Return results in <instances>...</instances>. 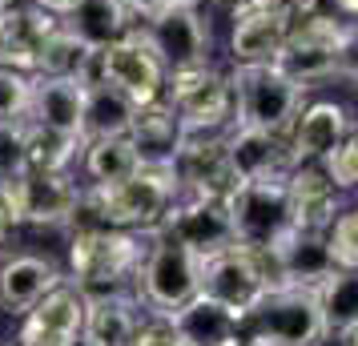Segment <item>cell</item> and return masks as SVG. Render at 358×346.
Returning a JSON list of instances; mask_svg holds the SVG:
<instances>
[{
    "instance_id": "6da1fadb",
    "label": "cell",
    "mask_w": 358,
    "mask_h": 346,
    "mask_svg": "<svg viewBox=\"0 0 358 346\" xmlns=\"http://www.w3.org/2000/svg\"><path fill=\"white\" fill-rule=\"evenodd\" d=\"M149 250V230H117V226H89L69 242V282L85 294L129 290Z\"/></svg>"
},
{
    "instance_id": "7a4b0ae2",
    "label": "cell",
    "mask_w": 358,
    "mask_h": 346,
    "mask_svg": "<svg viewBox=\"0 0 358 346\" xmlns=\"http://www.w3.org/2000/svg\"><path fill=\"white\" fill-rule=\"evenodd\" d=\"M181 198V185L173 165H141L133 178L117 185H89L81 206L93 210L101 226L117 230H157L165 214Z\"/></svg>"
},
{
    "instance_id": "3957f363",
    "label": "cell",
    "mask_w": 358,
    "mask_h": 346,
    "mask_svg": "<svg viewBox=\"0 0 358 346\" xmlns=\"http://www.w3.org/2000/svg\"><path fill=\"white\" fill-rule=\"evenodd\" d=\"M201 254H194L189 246H181L178 238H169L165 230H149V250L141 274H137V302L145 314H178L189 298L201 294Z\"/></svg>"
},
{
    "instance_id": "277c9868",
    "label": "cell",
    "mask_w": 358,
    "mask_h": 346,
    "mask_svg": "<svg viewBox=\"0 0 358 346\" xmlns=\"http://www.w3.org/2000/svg\"><path fill=\"white\" fill-rule=\"evenodd\" d=\"M242 338L258 346H322L326 322L314 286H270L245 314Z\"/></svg>"
},
{
    "instance_id": "5b68a950",
    "label": "cell",
    "mask_w": 358,
    "mask_h": 346,
    "mask_svg": "<svg viewBox=\"0 0 358 346\" xmlns=\"http://www.w3.org/2000/svg\"><path fill=\"white\" fill-rule=\"evenodd\" d=\"M229 89H234V121L238 125L282 133V137L294 129V121L302 113V97H306V85L286 77L274 61L270 65H238L229 73Z\"/></svg>"
},
{
    "instance_id": "8992f818",
    "label": "cell",
    "mask_w": 358,
    "mask_h": 346,
    "mask_svg": "<svg viewBox=\"0 0 358 346\" xmlns=\"http://www.w3.org/2000/svg\"><path fill=\"white\" fill-rule=\"evenodd\" d=\"M270 286H274V274H270L266 254L242 246V242L217 250L201 262V294L226 306L238 322H245V314L266 298Z\"/></svg>"
},
{
    "instance_id": "52a82bcc",
    "label": "cell",
    "mask_w": 358,
    "mask_h": 346,
    "mask_svg": "<svg viewBox=\"0 0 358 346\" xmlns=\"http://www.w3.org/2000/svg\"><path fill=\"white\" fill-rule=\"evenodd\" d=\"M0 198L17 226H69L81 210L85 189L69 173H41L29 169L17 182L0 185Z\"/></svg>"
},
{
    "instance_id": "ba28073f",
    "label": "cell",
    "mask_w": 358,
    "mask_h": 346,
    "mask_svg": "<svg viewBox=\"0 0 358 346\" xmlns=\"http://www.w3.org/2000/svg\"><path fill=\"white\" fill-rule=\"evenodd\" d=\"M229 214H234V230H238V242H242V246L270 250L278 238L294 226L290 185H286V178L242 182L229 194Z\"/></svg>"
},
{
    "instance_id": "9c48e42d",
    "label": "cell",
    "mask_w": 358,
    "mask_h": 346,
    "mask_svg": "<svg viewBox=\"0 0 358 346\" xmlns=\"http://www.w3.org/2000/svg\"><path fill=\"white\" fill-rule=\"evenodd\" d=\"M165 101L178 109L185 133H217L234 121V89L229 77L201 69H173L165 77Z\"/></svg>"
},
{
    "instance_id": "30bf717a",
    "label": "cell",
    "mask_w": 358,
    "mask_h": 346,
    "mask_svg": "<svg viewBox=\"0 0 358 346\" xmlns=\"http://www.w3.org/2000/svg\"><path fill=\"white\" fill-rule=\"evenodd\" d=\"M101 65H105V81L121 89L133 105H149V101L165 97V61L157 57L153 41L145 29H129L109 45H101Z\"/></svg>"
},
{
    "instance_id": "8fae6325",
    "label": "cell",
    "mask_w": 358,
    "mask_h": 346,
    "mask_svg": "<svg viewBox=\"0 0 358 346\" xmlns=\"http://www.w3.org/2000/svg\"><path fill=\"white\" fill-rule=\"evenodd\" d=\"M157 230H165L169 238H178L181 246H189L194 254H201V258H210V254H217V250H226V246L238 242L234 214H229V198L181 194Z\"/></svg>"
},
{
    "instance_id": "7c38bea8",
    "label": "cell",
    "mask_w": 358,
    "mask_h": 346,
    "mask_svg": "<svg viewBox=\"0 0 358 346\" xmlns=\"http://www.w3.org/2000/svg\"><path fill=\"white\" fill-rule=\"evenodd\" d=\"M173 173H178L181 194H197V198H229L242 185L229 161L226 137H213V133H185L173 157Z\"/></svg>"
},
{
    "instance_id": "4fadbf2b",
    "label": "cell",
    "mask_w": 358,
    "mask_h": 346,
    "mask_svg": "<svg viewBox=\"0 0 358 346\" xmlns=\"http://www.w3.org/2000/svg\"><path fill=\"white\" fill-rule=\"evenodd\" d=\"M81 326H85V290L65 278L29 314H20L17 346H81Z\"/></svg>"
},
{
    "instance_id": "5bb4252c",
    "label": "cell",
    "mask_w": 358,
    "mask_h": 346,
    "mask_svg": "<svg viewBox=\"0 0 358 346\" xmlns=\"http://www.w3.org/2000/svg\"><path fill=\"white\" fill-rule=\"evenodd\" d=\"M145 36L165 61V73L210 65V29L197 17V4H173L145 17Z\"/></svg>"
},
{
    "instance_id": "9a60e30c",
    "label": "cell",
    "mask_w": 358,
    "mask_h": 346,
    "mask_svg": "<svg viewBox=\"0 0 358 346\" xmlns=\"http://www.w3.org/2000/svg\"><path fill=\"white\" fill-rule=\"evenodd\" d=\"M262 254H266V262H270L274 286H322V282L338 270L334 258H330L326 233L302 230V226H290L274 246L262 250Z\"/></svg>"
},
{
    "instance_id": "2e32d148",
    "label": "cell",
    "mask_w": 358,
    "mask_h": 346,
    "mask_svg": "<svg viewBox=\"0 0 358 346\" xmlns=\"http://www.w3.org/2000/svg\"><path fill=\"white\" fill-rule=\"evenodd\" d=\"M141 322H145V310L129 290L85 294L81 346H133Z\"/></svg>"
},
{
    "instance_id": "e0dca14e",
    "label": "cell",
    "mask_w": 358,
    "mask_h": 346,
    "mask_svg": "<svg viewBox=\"0 0 358 346\" xmlns=\"http://www.w3.org/2000/svg\"><path fill=\"white\" fill-rule=\"evenodd\" d=\"M65 282V270L52 262V258H41V254H17L0 266V310L4 314H29L49 294L52 286Z\"/></svg>"
},
{
    "instance_id": "ac0fdd59",
    "label": "cell",
    "mask_w": 358,
    "mask_h": 346,
    "mask_svg": "<svg viewBox=\"0 0 358 346\" xmlns=\"http://www.w3.org/2000/svg\"><path fill=\"white\" fill-rule=\"evenodd\" d=\"M229 161L238 169L242 182H258V178H286L294 169L290 161V141L282 133L250 129V125H234L226 137Z\"/></svg>"
},
{
    "instance_id": "d6986e66",
    "label": "cell",
    "mask_w": 358,
    "mask_h": 346,
    "mask_svg": "<svg viewBox=\"0 0 358 346\" xmlns=\"http://www.w3.org/2000/svg\"><path fill=\"white\" fill-rule=\"evenodd\" d=\"M346 133H350V117H346V109L334 105V101H314V105H306V109L298 113L294 129L286 133V141H290V161L294 165L322 161Z\"/></svg>"
},
{
    "instance_id": "ffe728a7",
    "label": "cell",
    "mask_w": 358,
    "mask_h": 346,
    "mask_svg": "<svg viewBox=\"0 0 358 346\" xmlns=\"http://www.w3.org/2000/svg\"><path fill=\"white\" fill-rule=\"evenodd\" d=\"M129 141L137 145L145 165H173L181 141H185V125H181L178 109L165 97H157V101H149V105L133 109Z\"/></svg>"
},
{
    "instance_id": "44dd1931",
    "label": "cell",
    "mask_w": 358,
    "mask_h": 346,
    "mask_svg": "<svg viewBox=\"0 0 358 346\" xmlns=\"http://www.w3.org/2000/svg\"><path fill=\"white\" fill-rule=\"evenodd\" d=\"M286 185H290V210H294V226L302 230H318L326 233L330 222L338 217V185L326 178L322 165H294L286 173Z\"/></svg>"
},
{
    "instance_id": "7402d4cb",
    "label": "cell",
    "mask_w": 358,
    "mask_h": 346,
    "mask_svg": "<svg viewBox=\"0 0 358 346\" xmlns=\"http://www.w3.org/2000/svg\"><path fill=\"white\" fill-rule=\"evenodd\" d=\"M81 113H85V85L77 77H36L33 81L24 121L52 125V129L81 137Z\"/></svg>"
},
{
    "instance_id": "603a6c76",
    "label": "cell",
    "mask_w": 358,
    "mask_h": 346,
    "mask_svg": "<svg viewBox=\"0 0 358 346\" xmlns=\"http://www.w3.org/2000/svg\"><path fill=\"white\" fill-rule=\"evenodd\" d=\"M290 13H258V17H234L229 52L238 65H270L290 33Z\"/></svg>"
},
{
    "instance_id": "cb8c5ba5",
    "label": "cell",
    "mask_w": 358,
    "mask_h": 346,
    "mask_svg": "<svg viewBox=\"0 0 358 346\" xmlns=\"http://www.w3.org/2000/svg\"><path fill=\"white\" fill-rule=\"evenodd\" d=\"M57 29H61V17L45 13L41 4H33V8H8L4 13V33H8V57H4V65L20 69V73H33L36 52L45 49V41Z\"/></svg>"
},
{
    "instance_id": "d4e9b609",
    "label": "cell",
    "mask_w": 358,
    "mask_h": 346,
    "mask_svg": "<svg viewBox=\"0 0 358 346\" xmlns=\"http://www.w3.org/2000/svg\"><path fill=\"white\" fill-rule=\"evenodd\" d=\"M173 318V326L185 334V343L189 346H229L242 338V322L226 310V306H217L210 302L206 294L189 298L178 314H169Z\"/></svg>"
},
{
    "instance_id": "484cf974",
    "label": "cell",
    "mask_w": 358,
    "mask_h": 346,
    "mask_svg": "<svg viewBox=\"0 0 358 346\" xmlns=\"http://www.w3.org/2000/svg\"><path fill=\"white\" fill-rule=\"evenodd\" d=\"M133 105L121 89L109 81L89 85L85 89V113H81V141H97V137H121L133 125Z\"/></svg>"
},
{
    "instance_id": "4316f807",
    "label": "cell",
    "mask_w": 358,
    "mask_h": 346,
    "mask_svg": "<svg viewBox=\"0 0 358 346\" xmlns=\"http://www.w3.org/2000/svg\"><path fill=\"white\" fill-rule=\"evenodd\" d=\"M274 65L286 73V77H294L298 85H314V81H326V77H334V73H342L346 69V52L330 49V45H314V41H302V36L286 33V45L278 49Z\"/></svg>"
},
{
    "instance_id": "83f0119b",
    "label": "cell",
    "mask_w": 358,
    "mask_h": 346,
    "mask_svg": "<svg viewBox=\"0 0 358 346\" xmlns=\"http://www.w3.org/2000/svg\"><path fill=\"white\" fill-rule=\"evenodd\" d=\"M65 29H73L81 41H89L93 49H101V45H109V41L129 33L133 13H129L125 0H81L65 17Z\"/></svg>"
},
{
    "instance_id": "f1b7e54d",
    "label": "cell",
    "mask_w": 358,
    "mask_h": 346,
    "mask_svg": "<svg viewBox=\"0 0 358 346\" xmlns=\"http://www.w3.org/2000/svg\"><path fill=\"white\" fill-rule=\"evenodd\" d=\"M141 165L145 161H141L137 145L129 141V133L85 141V178H89V185H117L133 178Z\"/></svg>"
},
{
    "instance_id": "f546056e",
    "label": "cell",
    "mask_w": 358,
    "mask_h": 346,
    "mask_svg": "<svg viewBox=\"0 0 358 346\" xmlns=\"http://www.w3.org/2000/svg\"><path fill=\"white\" fill-rule=\"evenodd\" d=\"M24 145H29V169H41V173H69V165L77 161V153L85 149V141L77 133L24 121Z\"/></svg>"
},
{
    "instance_id": "4dcf8cb0",
    "label": "cell",
    "mask_w": 358,
    "mask_h": 346,
    "mask_svg": "<svg viewBox=\"0 0 358 346\" xmlns=\"http://www.w3.org/2000/svg\"><path fill=\"white\" fill-rule=\"evenodd\" d=\"M318 290L326 338H342L350 326H358V270H334Z\"/></svg>"
},
{
    "instance_id": "1f68e13d",
    "label": "cell",
    "mask_w": 358,
    "mask_h": 346,
    "mask_svg": "<svg viewBox=\"0 0 358 346\" xmlns=\"http://www.w3.org/2000/svg\"><path fill=\"white\" fill-rule=\"evenodd\" d=\"M93 45L89 41H81V36L73 33V29H57V33L45 41V49L36 52V77H77L81 81L85 65H89V57H93Z\"/></svg>"
},
{
    "instance_id": "d6a6232c",
    "label": "cell",
    "mask_w": 358,
    "mask_h": 346,
    "mask_svg": "<svg viewBox=\"0 0 358 346\" xmlns=\"http://www.w3.org/2000/svg\"><path fill=\"white\" fill-rule=\"evenodd\" d=\"M326 242H330V258L338 270H358V206L338 210V217L326 230Z\"/></svg>"
},
{
    "instance_id": "836d02e7",
    "label": "cell",
    "mask_w": 358,
    "mask_h": 346,
    "mask_svg": "<svg viewBox=\"0 0 358 346\" xmlns=\"http://www.w3.org/2000/svg\"><path fill=\"white\" fill-rule=\"evenodd\" d=\"M29 173V145H24V121H0V185Z\"/></svg>"
},
{
    "instance_id": "e575fe53",
    "label": "cell",
    "mask_w": 358,
    "mask_h": 346,
    "mask_svg": "<svg viewBox=\"0 0 358 346\" xmlns=\"http://www.w3.org/2000/svg\"><path fill=\"white\" fill-rule=\"evenodd\" d=\"M322 169H326V178L338 185L342 194L358 189V133H346L338 145L326 153V157H322Z\"/></svg>"
},
{
    "instance_id": "d590c367",
    "label": "cell",
    "mask_w": 358,
    "mask_h": 346,
    "mask_svg": "<svg viewBox=\"0 0 358 346\" xmlns=\"http://www.w3.org/2000/svg\"><path fill=\"white\" fill-rule=\"evenodd\" d=\"M29 93H33V81L20 69L0 65V121H24Z\"/></svg>"
},
{
    "instance_id": "8d00e7d4",
    "label": "cell",
    "mask_w": 358,
    "mask_h": 346,
    "mask_svg": "<svg viewBox=\"0 0 358 346\" xmlns=\"http://www.w3.org/2000/svg\"><path fill=\"white\" fill-rule=\"evenodd\" d=\"M133 346H189L185 334L173 326V318H162V314H145V322L137 330Z\"/></svg>"
},
{
    "instance_id": "74e56055",
    "label": "cell",
    "mask_w": 358,
    "mask_h": 346,
    "mask_svg": "<svg viewBox=\"0 0 358 346\" xmlns=\"http://www.w3.org/2000/svg\"><path fill=\"white\" fill-rule=\"evenodd\" d=\"M258 13H290V0H238L234 4V17H258Z\"/></svg>"
},
{
    "instance_id": "f35d334b",
    "label": "cell",
    "mask_w": 358,
    "mask_h": 346,
    "mask_svg": "<svg viewBox=\"0 0 358 346\" xmlns=\"http://www.w3.org/2000/svg\"><path fill=\"white\" fill-rule=\"evenodd\" d=\"M133 17H153L162 8H173V4H197V0H125Z\"/></svg>"
},
{
    "instance_id": "ab89813d",
    "label": "cell",
    "mask_w": 358,
    "mask_h": 346,
    "mask_svg": "<svg viewBox=\"0 0 358 346\" xmlns=\"http://www.w3.org/2000/svg\"><path fill=\"white\" fill-rule=\"evenodd\" d=\"M33 4H41V8H45V13H52V17H69L81 0H33Z\"/></svg>"
},
{
    "instance_id": "60d3db41",
    "label": "cell",
    "mask_w": 358,
    "mask_h": 346,
    "mask_svg": "<svg viewBox=\"0 0 358 346\" xmlns=\"http://www.w3.org/2000/svg\"><path fill=\"white\" fill-rule=\"evenodd\" d=\"M13 226H17V222L8 217V206H4V198H0V246L8 242V233H13Z\"/></svg>"
},
{
    "instance_id": "b9f144b4",
    "label": "cell",
    "mask_w": 358,
    "mask_h": 346,
    "mask_svg": "<svg viewBox=\"0 0 358 346\" xmlns=\"http://www.w3.org/2000/svg\"><path fill=\"white\" fill-rule=\"evenodd\" d=\"M318 4L322 0H290V13L294 17H310V13H318Z\"/></svg>"
},
{
    "instance_id": "7bdbcfd3",
    "label": "cell",
    "mask_w": 358,
    "mask_h": 346,
    "mask_svg": "<svg viewBox=\"0 0 358 346\" xmlns=\"http://www.w3.org/2000/svg\"><path fill=\"white\" fill-rule=\"evenodd\" d=\"M334 13L338 17H358V0H334Z\"/></svg>"
},
{
    "instance_id": "ee69618b",
    "label": "cell",
    "mask_w": 358,
    "mask_h": 346,
    "mask_svg": "<svg viewBox=\"0 0 358 346\" xmlns=\"http://www.w3.org/2000/svg\"><path fill=\"white\" fill-rule=\"evenodd\" d=\"M4 57H8V33H4V17H0V65H4Z\"/></svg>"
},
{
    "instance_id": "f6af8a7d",
    "label": "cell",
    "mask_w": 358,
    "mask_h": 346,
    "mask_svg": "<svg viewBox=\"0 0 358 346\" xmlns=\"http://www.w3.org/2000/svg\"><path fill=\"white\" fill-rule=\"evenodd\" d=\"M338 343H342V346H358V326H350V330L338 338Z\"/></svg>"
},
{
    "instance_id": "bcb514c9",
    "label": "cell",
    "mask_w": 358,
    "mask_h": 346,
    "mask_svg": "<svg viewBox=\"0 0 358 346\" xmlns=\"http://www.w3.org/2000/svg\"><path fill=\"white\" fill-rule=\"evenodd\" d=\"M8 8H17V0H0V17H4Z\"/></svg>"
},
{
    "instance_id": "7dc6e473",
    "label": "cell",
    "mask_w": 358,
    "mask_h": 346,
    "mask_svg": "<svg viewBox=\"0 0 358 346\" xmlns=\"http://www.w3.org/2000/svg\"><path fill=\"white\" fill-rule=\"evenodd\" d=\"M229 346H258V343H245V338H238V343H229Z\"/></svg>"
},
{
    "instance_id": "c3c4849f",
    "label": "cell",
    "mask_w": 358,
    "mask_h": 346,
    "mask_svg": "<svg viewBox=\"0 0 358 346\" xmlns=\"http://www.w3.org/2000/svg\"><path fill=\"white\" fill-rule=\"evenodd\" d=\"M229 4H238V0H229Z\"/></svg>"
},
{
    "instance_id": "681fc988",
    "label": "cell",
    "mask_w": 358,
    "mask_h": 346,
    "mask_svg": "<svg viewBox=\"0 0 358 346\" xmlns=\"http://www.w3.org/2000/svg\"><path fill=\"white\" fill-rule=\"evenodd\" d=\"M8 346H17V343H8Z\"/></svg>"
}]
</instances>
